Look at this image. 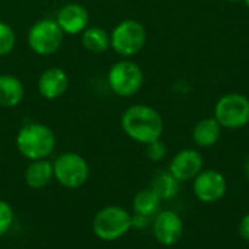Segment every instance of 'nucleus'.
I'll return each instance as SVG.
<instances>
[{
	"mask_svg": "<svg viewBox=\"0 0 249 249\" xmlns=\"http://www.w3.org/2000/svg\"><path fill=\"white\" fill-rule=\"evenodd\" d=\"M54 131L42 123H28L16 134V147L28 160L47 159L55 149Z\"/></svg>",
	"mask_w": 249,
	"mask_h": 249,
	"instance_id": "f03ea898",
	"label": "nucleus"
},
{
	"mask_svg": "<svg viewBox=\"0 0 249 249\" xmlns=\"http://www.w3.org/2000/svg\"><path fill=\"white\" fill-rule=\"evenodd\" d=\"M193 191L197 200L204 204L217 203L228 193L226 177L216 169H203L193 179Z\"/></svg>",
	"mask_w": 249,
	"mask_h": 249,
	"instance_id": "1a4fd4ad",
	"label": "nucleus"
},
{
	"mask_svg": "<svg viewBox=\"0 0 249 249\" xmlns=\"http://www.w3.org/2000/svg\"><path fill=\"white\" fill-rule=\"evenodd\" d=\"M121 128L131 140L146 146L162 137L163 118L153 107L136 104L123 112Z\"/></svg>",
	"mask_w": 249,
	"mask_h": 249,
	"instance_id": "f257e3e1",
	"label": "nucleus"
},
{
	"mask_svg": "<svg viewBox=\"0 0 249 249\" xmlns=\"http://www.w3.org/2000/svg\"><path fill=\"white\" fill-rule=\"evenodd\" d=\"M15 45H16L15 29L9 23L0 20V57L10 54Z\"/></svg>",
	"mask_w": 249,
	"mask_h": 249,
	"instance_id": "aec40b11",
	"label": "nucleus"
},
{
	"mask_svg": "<svg viewBox=\"0 0 249 249\" xmlns=\"http://www.w3.org/2000/svg\"><path fill=\"white\" fill-rule=\"evenodd\" d=\"M244 172H245V177H247V179L249 181V156L247 158V160H245V165H244Z\"/></svg>",
	"mask_w": 249,
	"mask_h": 249,
	"instance_id": "393cba45",
	"label": "nucleus"
},
{
	"mask_svg": "<svg viewBox=\"0 0 249 249\" xmlns=\"http://www.w3.org/2000/svg\"><path fill=\"white\" fill-rule=\"evenodd\" d=\"M239 235L242 236V239L249 242V213H247L242 217V220L239 223Z\"/></svg>",
	"mask_w": 249,
	"mask_h": 249,
	"instance_id": "b1692460",
	"label": "nucleus"
},
{
	"mask_svg": "<svg viewBox=\"0 0 249 249\" xmlns=\"http://www.w3.org/2000/svg\"><path fill=\"white\" fill-rule=\"evenodd\" d=\"M146 156H147L149 160H152L155 163L162 162L168 156V146H166V143L159 139V140H155V142L146 144Z\"/></svg>",
	"mask_w": 249,
	"mask_h": 249,
	"instance_id": "412c9836",
	"label": "nucleus"
},
{
	"mask_svg": "<svg viewBox=\"0 0 249 249\" xmlns=\"http://www.w3.org/2000/svg\"><path fill=\"white\" fill-rule=\"evenodd\" d=\"M82 45L85 50L101 54L111 48V38L109 34L101 26H88L82 32Z\"/></svg>",
	"mask_w": 249,
	"mask_h": 249,
	"instance_id": "a211bd4d",
	"label": "nucleus"
},
{
	"mask_svg": "<svg viewBox=\"0 0 249 249\" xmlns=\"http://www.w3.org/2000/svg\"><path fill=\"white\" fill-rule=\"evenodd\" d=\"M54 179L64 188H80L89 178V165L83 156L74 152L60 155L53 162Z\"/></svg>",
	"mask_w": 249,
	"mask_h": 249,
	"instance_id": "0eeeda50",
	"label": "nucleus"
},
{
	"mask_svg": "<svg viewBox=\"0 0 249 249\" xmlns=\"http://www.w3.org/2000/svg\"><path fill=\"white\" fill-rule=\"evenodd\" d=\"M13 220H15V213L12 206L7 201L0 200V238L10 231Z\"/></svg>",
	"mask_w": 249,
	"mask_h": 249,
	"instance_id": "4be33fe9",
	"label": "nucleus"
},
{
	"mask_svg": "<svg viewBox=\"0 0 249 249\" xmlns=\"http://www.w3.org/2000/svg\"><path fill=\"white\" fill-rule=\"evenodd\" d=\"M222 136V127L214 117L200 120L193 128V140L201 149L213 147Z\"/></svg>",
	"mask_w": 249,
	"mask_h": 249,
	"instance_id": "4468645a",
	"label": "nucleus"
},
{
	"mask_svg": "<svg viewBox=\"0 0 249 249\" xmlns=\"http://www.w3.org/2000/svg\"><path fill=\"white\" fill-rule=\"evenodd\" d=\"M111 48L123 58L137 55L146 45L147 32L142 22L136 19H124L109 34Z\"/></svg>",
	"mask_w": 249,
	"mask_h": 249,
	"instance_id": "7ed1b4c3",
	"label": "nucleus"
},
{
	"mask_svg": "<svg viewBox=\"0 0 249 249\" xmlns=\"http://www.w3.org/2000/svg\"><path fill=\"white\" fill-rule=\"evenodd\" d=\"M244 3H245V6L249 9V0H244Z\"/></svg>",
	"mask_w": 249,
	"mask_h": 249,
	"instance_id": "bb28decb",
	"label": "nucleus"
},
{
	"mask_svg": "<svg viewBox=\"0 0 249 249\" xmlns=\"http://www.w3.org/2000/svg\"><path fill=\"white\" fill-rule=\"evenodd\" d=\"M70 86V77L61 67L44 70L38 79V92L44 99L54 101L61 98Z\"/></svg>",
	"mask_w": 249,
	"mask_h": 249,
	"instance_id": "ddd939ff",
	"label": "nucleus"
},
{
	"mask_svg": "<svg viewBox=\"0 0 249 249\" xmlns=\"http://www.w3.org/2000/svg\"><path fill=\"white\" fill-rule=\"evenodd\" d=\"M55 22L64 34L79 35L89 26V12L80 3H67L58 10Z\"/></svg>",
	"mask_w": 249,
	"mask_h": 249,
	"instance_id": "f8f14e48",
	"label": "nucleus"
},
{
	"mask_svg": "<svg viewBox=\"0 0 249 249\" xmlns=\"http://www.w3.org/2000/svg\"><path fill=\"white\" fill-rule=\"evenodd\" d=\"M64 32L55 19H39L28 31V45L38 55H51L63 44Z\"/></svg>",
	"mask_w": 249,
	"mask_h": 249,
	"instance_id": "6e6552de",
	"label": "nucleus"
},
{
	"mask_svg": "<svg viewBox=\"0 0 249 249\" xmlns=\"http://www.w3.org/2000/svg\"><path fill=\"white\" fill-rule=\"evenodd\" d=\"M150 188L159 196L162 201H168L179 194L181 182L169 171H160L155 175Z\"/></svg>",
	"mask_w": 249,
	"mask_h": 249,
	"instance_id": "6ab92c4d",
	"label": "nucleus"
},
{
	"mask_svg": "<svg viewBox=\"0 0 249 249\" xmlns=\"http://www.w3.org/2000/svg\"><path fill=\"white\" fill-rule=\"evenodd\" d=\"M213 117L226 130H241L249 124V98L231 92L220 96L214 105Z\"/></svg>",
	"mask_w": 249,
	"mask_h": 249,
	"instance_id": "423d86ee",
	"label": "nucleus"
},
{
	"mask_svg": "<svg viewBox=\"0 0 249 249\" xmlns=\"http://www.w3.org/2000/svg\"><path fill=\"white\" fill-rule=\"evenodd\" d=\"M152 232L158 244L174 247L184 235V220L174 210H162L152 220Z\"/></svg>",
	"mask_w": 249,
	"mask_h": 249,
	"instance_id": "9d476101",
	"label": "nucleus"
},
{
	"mask_svg": "<svg viewBox=\"0 0 249 249\" xmlns=\"http://www.w3.org/2000/svg\"><path fill=\"white\" fill-rule=\"evenodd\" d=\"M204 169V158L197 149H182L174 155L168 171L179 181H193Z\"/></svg>",
	"mask_w": 249,
	"mask_h": 249,
	"instance_id": "9b49d317",
	"label": "nucleus"
},
{
	"mask_svg": "<svg viewBox=\"0 0 249 249\" xmlns=\"http://www.w3.org/2000/svg\"><path fill=\"white\" fill-rule=\"evenodd\" d=\"M228 3H241V1H244V0H226Z\"/></svg>",
	"mask_w": 249,
	"mask_h": 249,
	"instance_id": "a878e982",
	"label": "nucleus"
},
{
	"mask_svg": "<svg viewBox=\"0 0 249 249\" xmlns=\"http://www.w3.org/2000/svg\"><path fill=\"white\" fill-rule=\"evenodd\" d=\"M162 200L152 188H144L139 191L133 198V212L140 216H146L153 220V217L160 212Z\"/></svg>",
	"mask_w": 249,
	"mask_h": 249,
	"instance_id": "f3484780",
	"label": "nucleus"
},
{
	"mask_svg": "<svg viewBox=\"0 0 249 249\" xmlns=\"http://www.w3.org/2000/svg\"><path fill=\"white\" fill-rule=\"evenodd\" d=\"M150 223H152V219H149V217H146V216H140V214H136V213L131 214V229L143 231V229H146Z\"/></svg>",
	"mask_w": 249,
	"mask_h": 249,
	"instance_id": "5701e85b",
	"label": "nucleus"
},
{
	"mask_svg": "<svg viewBox=\"0 0 249 249\" xmlns=\"http://www.w3.org/2000/svg\"><path fill=\"white\" fill-rule=\"evenodd\" d=\"M131 229V214L121 206H107L101 209L92 222L93 233L105 242L121 239Z\"/></svg>",
	"mask_w": 249,
	"mask_h": 249,
	"instance_id": "20e7f679",
	"label": "nucleus"
},
{
	"mask_svg": "<svg viewBox=\"0 0 249 249\" xmlns=\"http://www.w3.org/2000/svg\"><path fill=\"white\" fill-rule=\"evenodd\" d=\"M107 82L114 95L130 98L143 88L144 74L136 61L123 58L111 66L107 74Z\"/></svg>",
	"mask_w": 249,
	"mask_h": 249,
	"instance_id": "39448f33",
	"label": "nucleus"
},
{
	"mask_svg": "<svg viewBox=\"0 0 249 249\" xmlns=\"http://www.w3.org/2000/svg\"><path fill=\"white\" fill-rule=\"evenodd\" d=\"M54 179L53 163L47 159L31 160L28 168L25 169V182L29 188L41 190L47 187Z\"/></svg>",
	"mask_w": 249,
	"mask_h": 249,
	"instance_id": "dca6fc26",
	"label": "nucleus"
},
{
	"mask_svg": "<svg viewBox=\"0 0 249 249\" xmlns=\"http://www.w3.org/2000/svg\"><path fill=\"white\" fill-rule=\"evenodd\" d=\"M25 98V88L20 79L12 74H0V107L16 108Z\"/></svg>",
	"mask_w": 249,
	"mask_h": 249,
	"instance_id": "2eb2a0df",
	"label": "nucleus"
}]
</instances>
